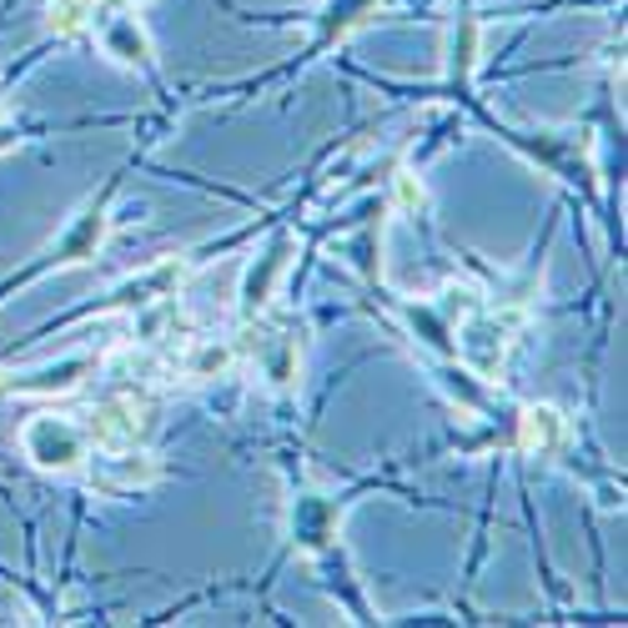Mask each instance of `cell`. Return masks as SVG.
<instances>
[{"label":"cell","instance_id":"1","mask_svg":"<svg viewBox=\"0 0 628 628\" xmlns=\"http://www.w3.org/2000/svg\"><path fill=\"white\" fill-rule=\"evenodd\" d=\"M86 428H76L71 418H31V423L21 428V447L25 457H31L35 467H45V473H76L81 463H86Z\"/></svg>","mask_w":628,"mask_h":628},{"label":"cell","instance_id":"2","mask_svg":"<svg viewBox=\"0 0 628 628\" xmlns=\"http://www.w3.org/2000/svg\"><path fill=\"white\" fill-rule=\"evenodd\" d=\"M508 342H513V317H467L463 332H457V358L473 378H498L503 358H508Z\"/></svg>","mask_w":628,"mask_h":628},{"label":"cell","instance_id":"3","mask_svg":"<svg viewBox=\"0 0 628 628\" xmlns=\"http://www.w3.org/2000/svg\"><path fill=\"white\" fill-rule=\"evenodd\" d=\"M146 433V423H142V412H136V402H101L96 412H91V428H86V437L91 443H106V447H136V437Z\"/></svg>","mask_w":628,"mask_h":628},{"label":"cell","instance_id":"4","mask_svg":"<svg viewBox=\"0 0 628 628\" xmlns=\"http://www.w3.org/2000/svg\"><path fill=\"white\" fill-rule=\"evenodd\" d=\"M86 372V358H71L61 368H41V372H25V378H11L0 372V392H16V398H51V392H71Z\"/></svg>","mask_w":628,"mask_h":628},{"label":"cell","instance_id":"5","mask_svg":"<svg viewBox=\"0 0 628 628\" xmlns=\"http://www.w3.org/2000/svg\"><path fill=\"white\" fill-rule=\"evenodd\" d=\"M564 412L558 408H548V402H533L528 412H523V423H518V443H523V453H558L564 447Z\"/></svg>","mask_w":628,"mask_h":628},{"label":"cell","instance_id":"6","mask_svg":"<svg viewBox=\"0 0 628 628\" xmlns=\"http://www.w3.org/2000/svg\"><path fill=\"white\" fill-rule=\"evenodd\" d=\"M101 45H106V55H116L121 65H146L152 61V41H146V31H142L136 16H111L106 31H101Z\"/></svg>","mask_w":628,"mask_h":628},{"label":"cell","instance_id":"7","mask_svg":"<svg viewBox=\"0 0 628 628\" xmlns=\"http://www.w3.org/2000/svg\"><path fill=\"white\" fill-rule=\"evenodd\" d=\"M337 528V508L327 498H317V493H307V498H297L292 508V533L302 548H327V538H332Z\"/></svg>","mask_w":628,"mask_h":628},{"label":"cell","instance_id":"8","mask_svg":"<svg viewBox=\"0 0 628 628\" xmlns=\"http://www.w3.org/2000/svg\"><path fill=\"white\" fill-rule=\"evenodd\" d=\"M101 241H106V217H101V212H86V217H76L71 227H65V237L55 241V261H65V267L91 261Z\"/></svg>","mask_w":628,"mask_h":628},{"label":"cell","instance_id":"9","mask_svg":"<svg viewBox=\"0 0 628 628\" xmlns=\"http://www.w3.org/2000/svg\"><path fill=\"white\" fill-rule=\"evenodd\" d=\"M176 282H182V261H162L121 287V302H162V297H176Z\"/></svg>","mask_w":628,"mask_h":628},{"label":"cell","instance_id":"10","mask_svg":"<svg viewBox=\"0 0 628 628\" xmlns=\"http://www.w3.org/2000/svg\"><path fill=\"white\" fill-rule=\"evenodd\" d=\"M287 267V241H277V247L261 257V267L247 271V287H241V302H247V312H257V307H267L271 287H277V277H282Z\"/></svg>","mask_w":628,"mask_h":628},{"label":"cell","instance_id":"11","mask_svg":"<svg viewBox=\"0 0 628 628\" xmlns=\"http://www.w3.org/2000/svg\"><path fill=\"white\" fill-rule=\"evenodd\" d=\"M261 368H267V378L271 382H292L297 378V342L292 337H271L267 347H261Z\"/></svg>","mask_w":628,"mask_h":628},{"label":"cell","instance_id":"12","mask_svg":"<svg viewBox=\"0 0 628 628\" xmlns=\"http://www.w3.org/2000/svg\"><path fill=\"white\" fill-rule=\"evenodd\" d=\"M91 16H96V0H51V6H45V21H51V31H61V35L81 31Z\"/></svg>","mask_w":628,"mask_h":628},{"label":"cell","instance_id":"13","mask_svg":"<svg viewBox=\"0 0 628 628\" xmlns=\"http://www.w3.org/2000/svg\"><path fill=\"white\" fill-rule=\"evenodd\" d=\"M186 368H192V378H222V372L231 368V347L212 337V342H202V347H196V352H192V362H186Z\"/></svg>","mask_w":628,"mask_h":628},{"label":"cell","instance_id":"14","mask_svg":"<svg viewBox=\"0 0 628 628\" xmlns=\"http://www.w3.org/2000/svg\"><path fill=\"white\" fill-rule=\"evenodd\" d=\"M412 327H423V332H428V342H433V347H443V352H447V347H453V342H447V327L437 322V317L428 312V307H412Z\"/></svg>","mask_w":628,"mask_h":628},{"label":"cell","instance_id":"15","mask_svg":"<svg viewBox=\"0 0 628 628\" xmlns=\"http://www.w3.org/2000/svg\"><path fill=\"white\" fill-rule=\"evenodd\" d=\"M473 45H477V31H473V25H463V31H457V41H453L457 71H467V65H473Z\"/></svg>","mask_w":628,"mask_h":628},{"label":"cell","instance_id":"16","mask_svg":"<svg viewBox=\"0 0 628 628\" xmlns=\"http://www.w3.org/2000/svg\"><path fill=\"white\" fill-rule=\"evenodd\" d=\"M352 6H358V0H332V6H327V31H347V25L358 21Z\"/></svg>","mask_w":628,"mask_h":628},{"label":"cell","instance_id":"17","mask_svg":"<svg viewBox=\"0 0 628 628\" xmlns=\"http://www.w3.org/2000/svg\"><path fill=\"white\" fill-rule=\"evenodd\" d=\"M398 192H402V202H408V206H418V202H423V186H412V176H402V182H398Z\"/></svg>","mask_w":628,"mask_h":628}]
</instances>
